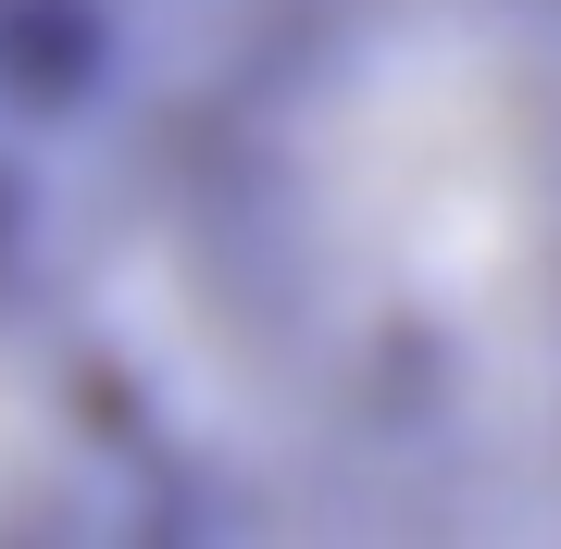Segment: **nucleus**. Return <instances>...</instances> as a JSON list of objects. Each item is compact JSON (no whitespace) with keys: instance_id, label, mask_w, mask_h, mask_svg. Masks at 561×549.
Wrapping results in <instances>:
<instances>
[{"instance_id":"nucleus-1","label":"nucleus","mask_w":561,"mask_h":549,"mask_svg":"<svg viewBox=\"0 0 561 549\" xmlns=\"http://www.w3.org/2000/svg\"><path fill=\"white\" fill-rule=\"evenodd\" d=\"M150 238L275 449L561 488V0H275L175 113Z\"/></svg>"},{"instance_id":"nucleus-2","label":"nucleus","mask_w":561,"mask_h":549,"mask_svg":"<svg viewBox=\"0 0 561 549\" xmlns=\"http://www.w3.org/2000/svg\"><path fill=\"white\" fill-rule=\"evenodd\" d=\"M125 500V425L88 338L0 287V537H76Z\"/></svg>"}]
</instances>
